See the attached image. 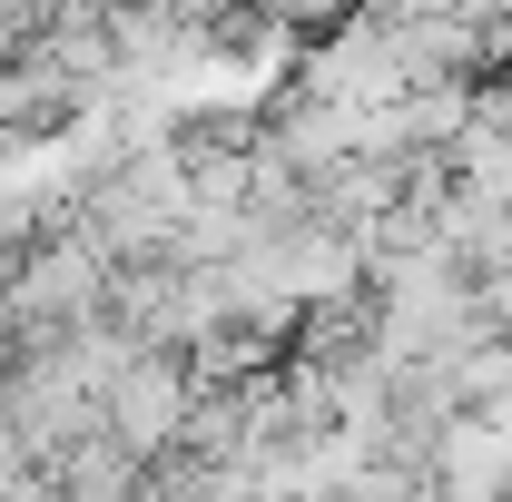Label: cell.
<instances>
[{"mask_svg":"<svg viewBox=\"0 0 512 502\" xmlns=\"http://www.w3.org/2000/svg\"><path fill=\"white\" fill-rule=\"evenodd\" d=\"M0 502H60V493H50V473H20V483H10Z\"/></svg>","mask_w":512,"mask_h":502,"instance_id":"7a4b0ae2","label":"cell"},{"mask_svg":"<svg viewBox=\"0 0 512 502\" xmlns=\"http://www.w3.org/2000/svg\"><path fill=\"white\" fill-rule=\"evenodd\" d=\"M197 434V365H178L168 345L148 355L138 345V365L109 384V443H119L128 463H158V453H178Z\"/></svg>","mask_w":512,"mask_h":502,"instance_id":"6da1fadb","label":"cell"}]
</instances>
